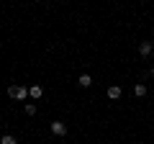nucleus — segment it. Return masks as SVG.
<instances>
[{
    "mask_svg": "<svg viewBox=\"0 0 154 144\" xmlns=\"http://www.w3.org/2000/svg\"><path fill=\"white\" fill-rule=\"evenodd\" d=\"M0 144H18V142H16V136H11V134H3Z\"/></svg>",
    "mask_w": 154,
    "mask_h": 144,
    "instance_id": "8",
    "label": "nucleus"
},
{
    "mask_svg": "<svg viewBox=\"0 0 154 144\" xmlns=\"http://www.w3.org/2000/svg\"><path fill=\"white\" fill-rule=\"evenodd\" d=\"M134 95H136V98H144V95H146V85H144V83H139L136 88H134Z\"/></svg>",
    "mask_w": 154,
    "mask_h": 144,
    "instance_id": "7",
    "label": "nucleus"
},
{
    "mask_svg": "<svg viewBox=\"0 0 154 144\" xmlns=\"http://www.w3.org/2000/svg\"><path fill=\"white\" fill-rule=\"evenodd\" d=\"M77 85H80V88H90V85H93V77H90V75H80Z\"/></svg>",
    "mask_w": 154,
    "mask_h": 144,
    "instance_id": "6",
    "label": "nucleus"
},
{
    "mask_svg": "<svg viewBox=\"0 0 154 144\" xmlns=\"http://www.w3.org/2000/svg\"><path fill=\"white\" fill-rule=\"evenodd\" d=\"M26 116H36V105L33 103H26Z\"/></svg>",
    "mask_w": 154,
    "mask_h": 144,
    "instance_id": "9",
    "label": "nucleus"
},
{
    "mask_svg": "<svg viewBox=\"0 0 154 144\" xmlns=\"http://www.w3.org/2000/svg\"><path fill=\"white\" fill-rule=\"evenodd\" d=\"M51 131H54L57 136H67V124H62V121H51Z\"/></svg>",
    "mask_w": 154,
    "mask_h": 144,
    "instance_id": "2",
    "label": "nucleus"
},
{
    "mask_svg": "<svg viewBox=\"0 0 154 144\" xmlns=\"http://www.w3.org/2000/svg\"><path fill=\"white\" fill-rule=\"evenodd\" d=\"M41 95H44V90L38 88V85H31V88H28V98H33V100H38V98H41Z\"/></svg>",
    "mask_w": 154,
    "mask_h": 144,
    "instance_id": "3",
    "label": "nucleus"
},
{
    "mask_svg": "<svg viewBox=\"0 0 154 144\" xmlns=\"http://www.w3.org/2000/svg\"><path fill=\"white\" fill-rule=\"evenodd\" d=\"M139 54H141V57L152 54V41H141V44H139Z\"/></svg>",
    "mask_w": 154,
    "mask_h": 144,
    "instance_id": "4",
    "label": "nucleus"
},
{
    "mask_svg": "<svg viewBox=\"0 0 154 144\" xmlns=\"http://www.w3.org/2000/svg\"><path fill=\"white\" fill-rule=\"evenodd\" d=\"M108 98L110 100H118V98H121V88H118V85H110V88H108Z\"/></svg>",
    "mask_w": 154,
    "mask_h": 144,
    "instance_id": "5",
    "label": "nucleus"
},
{
    "mask_svg": "<svg viewBox=\"0 0 154 144\" xmlns=\"http://www.w3.org/2000/svg\"><path fill=\"white\" fill-rule=\"evenodd\" d=\"M8 95H11V98H16V100H26L28 90L23 88V85H11V88H8Z\"/></svg>",
    "mask_w": 154,
    "mask_h": 144,
    "instance_id": "1",
    "label": "nucleus"
},
{
    "mask_svg": "<svg viewBox=\"0 0 154 144\" xmlns=\"http://www.w3.org/2000/svg\"><path fill=\"white\" fill-rule=\"evenodd\" d=\"M152 52H154V41H152Z\"/></svg>",
    "mask_w": 154,
    "mask_h": 144,
    "instance_id": "11",
    "label": "nucleus"
},
{
    "mask_svg": "<svg viewBox=\"0 0 154 144\" xmlns=\"http://www.w3.org/2000/svg\"><path fill=\"white\" fill-rule=\"evenodd\" d=\"M152 77H154V67H152Z\"/></svg>",
    "mask_w": 154,
    "mask_h": 144,
    "instance_id": "10",
    "label": "nucleus"
}]
</instances>
